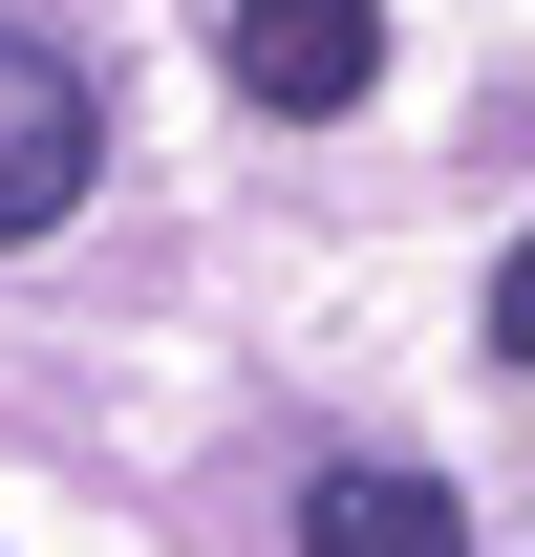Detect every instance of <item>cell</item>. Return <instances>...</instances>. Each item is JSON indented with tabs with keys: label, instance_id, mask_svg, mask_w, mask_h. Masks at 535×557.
<instances>
[{
	"label": "cell",
	"instance_id": "obj_1",
	"mask_svg": "<svg viewBox=\"0 0 535 557\" xmlns=\"http://www.w3.org/2000/svg\"><path fill=\"white\" fill-rule=\"evenodd\" d=\"M86 172H108V108H86V65L0 22V258H22V236H65V214H86Z\"/></svg>",
	"mask_w": 535,
	"mask_h": 557
},
{
	"label": "cell",
	"instance_id": "obj_2",
	"mask_svg": "<svg viewBox=\"0 0 535 557\" xmlns=\"http://www.w3.org/2000/svg\"><path fill=\"white\" fill-rule=\"evenodd\" d=\"M236 86L300 108V129L364 108V86H386V0H236Z\"/></svg>",
	"mask_w": 535,
	"mask_h": 557
},
{
	"label": "cell",
	"instance_id": "obj_3",
	"mask_svg": "<svg viewBox=\"0 0 535 557\" xmlns=\"http://www.w3.org/2000/svg\"><path fill=\"white\" fill-rule=\"evenodd\" d=\"M300 557H471V493L407 450H343V472H300Z\"/></svg>",
	"mask_w": 535,
	"mask_h": 557
}]
</instances>
